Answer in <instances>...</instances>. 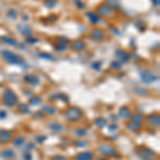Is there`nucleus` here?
I'll return each instance as SVG.
<instances>
[{
  "label": "nucleus",
  "mask_w": 160,
  "mask_h": 160,
  "mask_svg": "<svg viewBox=\"0 0 160 160\" xmlns=\"http://www.w3.org/2000/svg\"><path fill=\"white\" fill-rule=\"evenodd\" d=\"M25 81L28 82V83H31L33 84V86H35V84H39V78L35 76V75H27L26 77H25Z\"/></svg>",
  "instance_id": "15"
},
{
  "label": "nucleus",
  "mask_w": 160,
  "mask_h": 160,
  "mask_svg": "<svg viewBox=\"0 0 160 160\" xmlns=\"http://www.w3.org/2000/svg\"><path fill=\"white\" fill-rule=\"evenodd\" d=\"M131 121L134 122H138V123H141L143 121V115L141 113H134L131 115Z\"/></svg>",
  "instance_id": "23"
},
{
  "label": "nucleus",
  "mask_w": 160,
  "mask_h": 160,
  "mask_svg": "<svg viewBox=\"0 0 160 160\" xmlns=\"http://www.w3.org/2000/svg\"><path fill=\"white\" fill-rule=\"evenodd\" d=\"M14 156H15V153L13 149H11V148L3 149V151L0 153V157L3 159H12Z\"/></svg>",
  "instance_id": "9"
},
{
  "label": "nucleus",
  "mask_w": 160,
  "mask_h": 160,
  "mask_svg": "<svg viewBox=\"0 0 160 160\" xmlns=\"http://www.w3.org/2000/svg\"><path fill=\"white\" fill-rule=\"evenodd\" d=\"M7 17H10V18L12 19H15L17 17V12H15L14 10H10V11L7 12Z\"/></svg>",
  "instance_id": "29"
},
{
  "label": "nucleus",
  "mask_w": 160,
  "mask_h": 160,
  "mask_svg": "<svg viewBox=\"0 0 160 160\" xmlns=\"http://www.w3.org/2000/svg\"><path fill=\"white\" fill-rule=\"evenodd\" d=\"M52 160H68V159L65 158V157H63V156H57V157H54Z\"/></svg>",
  "instance_id": "35"
},
{
  "label": "nucleus",
  "mask_w": 160,
  "mask_h": 160,
  "mask_svg": "<svg viewBox=\"0 0 160 160\" xmlns=\"http://www.w3.org/2000/svg\"><path fill=\"white\" fill-rule=\"evenodd\" d=\"M6 116H7L6 115V112H4V111H0V117H3V119H4Z\"/></svg>",
  "instance_id": "38"
},
{
  "label": "nucleus",
  "mask_w": 160,
  "mask_h": 160,
  "mask_svg": "<svg viewBox=\"0 0 160 160\" xmlns=\"http://www.w3.org/2000/svg\"><path fill=\"white\" fill-rule=\"evenodd\" d=\"M36 139H37V141H39L40 143H43L45 140H46V137H45V136H41V137H37Z\"/></svg>",
  "instance_id": "32"
},
{
  "label": "nucleus",
  "mask_w": 160,
  "mask_h": 160,
  "mask_svg": "<svg viewBox=\"0 0 160 160\" xmlns=\"http://www.w3.org/2000/svg\"><path fill=\"white\" fill-rule=\"evenodd\" d=\"M140 77H141L142 81L145 82V83H152V82L156 81L158 79V77L155 76L154 74H152L151 72L148 71H143L140 73Z\"/></svg>",
  "instance_id": "5"
},
{
  "label": "nucleus",
  "mask_w": 160,
  "mask_h": 160,
  "mask_svg": "<svg viewBox=\"0 0 160 160\" xmlns=\"http://www.w3.org/2000/svg\"><path fill=\"white\" fill-rule=\"evenodd\" d=\"M140 126H141V123H138V122H134V121H131L130 123L127 125V127H128V128L130 129V130H132V131L138 130V129L140 128Z\"/></svg>",
  "instance_id": "22"
},
{
  "label": "nucleus",
  "mask_w": 160,
  "mask_h": 160,
  "mask_svg": "<svg viewBox=\"0 0 160 160\" xmlns=\"http://www.w3.org/2000/svg\"><path fill=\"white\" fill-rule=\"evenodd\" d=\"M107 121L104 119V117H98L97 120H95V125H96L97 127H104L105 125H106Z\"/></svg>",
  "instance_id": "24"
},
{
  "label": "nucleus",
  "mask_w": 160,
  "mask_h": 160,
  "mask_svg": "<svg viewBox=\"0 0 160 160\" xmlns=\"http://www.w3.org/2000/svg\"><path fill=\"white\" fill-rule=\"evenodd\" d=\"M93 154L91 152H82L76 156V160H92Z\"/></svg>",
  "instance_id": "11"
},
{
  "label": "nucleus",
  "mask_w": 160,
  "mask_h": 160,
  "mask_svg": "<svg viewBox=\"0 0 160 160\" xmlns=\"http://www.w3.org/2000/svg\"><path fill=\"white\" fill-rule=\"evenodd\" d=\"M65 115L67 117V120L69 121H77L81 117V110L76 108V107H71V108L67 109V111L65 112Z\"/></svg>",
  "instance_id": "3"
},
{
  "label": "nucleus",
  "mask_w": 160,
  "mask_h": 160,
  "mask_svg": "<svg viewBox=\"0 0 160 160\" xmlns=\"http://www.w3.org/2000/svg\"><path fill=\"white\" fill-rule=\"evenodd\" d=\"M0 39H1V41L3 42V43H6L7 45H11V46H16L17 47V45H18V43L16 42V40H14L13 37L3 35V36H0Z\"/></svg>",
  "instance_id": "12"
},
{
  "label": "nucleus",
  "mask_w": 160,
  "mask_h": 160,
  "mask_svg": "<svg viewBox=\"0 0 160 160\" xmlns=\"http://www.w3.org/2000/svg\"><path fill=\"white\" fill-rule=\"evenodd\" d=\"M12 132L9 130H0V142L1 143H7L11 140Z\"/></svg>",
  "instance_id": "7"
},
{
  "label": "nucleus",
  "mask_w": 160,
  "mask_h": 160,
  "mask_svg": "<svg viewBox=\"0 0 160 160\" xmlns=\"http://www.w3.org/2000/svg\"><path fill=\"white\" fill-rule=\"evenodd\" d=\"M29 104L31 105V106H33V105H39L41 104V98H40L39 96H33L30 98L29 101Z\"/></svg>",
  "instance_id": "26"
},
{
  "label": "nucleus",
  "mask_w": 160,
  "mask_h": 160,
  "mask_svg": "<svg viewBox=\"0 0 160 160\" xmlns=\"http://www.w3.org/2000/svg\"><path fill=\"white\" fill-rule=\"evenodd\" d=\"M25 142V137H17L16 139L13 140V144L15 146H21Z\"/></svg>",
  "instance_id": "25"
},
{
  "label": "nucleus",
  "mask_w": 160,
  "mask_h": 160,
  "mask_svg": "<svg viewBox=\"0 0 160 160\" xmlns=\"http://www.w3.org/2000/svg\"><path fill=\"white\" fill-rule=\"evenodd\" d=\"M75 144H76V145H79V146H84V145H86V142L77 141V142H76V143H75Z\"/></svg>",
  "instance_id": "37"
},
{
  "label": "nucleus",
  "mask_w": 160,
  "mask_h": 160,
  "mask_svg": "<svg viewBox=\"0 0 160 160\" xmlns=\"http://www.w3.org/2000/svg\"><path fill=\"white\" fill-rule=\"evenodd\" d=\"M45 6H46L47 7H49V9H51V7H56V3L57 1L56 0H45Z\"/></svg>",
  "instance_id": "27"
},
{
  "label": "nucleus",
  "mask_w": 160,
  "mask_h": 160,
  "mask_svg": "<svg viewBox=\"0 0 160 160\" xmlns=\"http://www.w3.org/2000/svg\"><path fill=\"white\" fill-rule=\"evenodd\" d=\"M147 120H148L149 124L152 125H155V126H158L159 125V116L157 115V114H151V115H148L147 117Z\"/></svg>",
  "instance_id": "20"
},
{
  "label": "nucleus",
  "mask_w": 160,
  "mask_h": 160,
  "mask_svg": "<svg viewBox=\"0 0 160 160\" xmlns=\"http://www.w3.org/2000/svg\"><path fill=\"white\" fill-rule=\"evenodd\" d=\"M155 6H159V0H153Z\"/></svg>",
  "instance_id": "39"
},
{
  "label": "nucleus",
  "mask_w": 160,
  "mask_h": 160,
  "mask_svg": "<svg viewBox=\"0 0 160 160\" xmlns=\"http://www.w3.org/2000/svg\"><path fill=\"white\" fill-rule=\"evenodd\" d=\"M87 17L90 19V21H91L92 24H97V22L99 21V17L95 13H93V12H87Z\"/></svg>",
  "instance_id": "19"
},
{
  "label": "nucleus",
  "mask_w": 160,
  "mask_h": 160,
  "mask_svg": "<svg viewBox=\"0 0 160 160\" xmlns=\"http://www.w3.org/2000/svg\"><path fill=\"white\" fill-rule=\"evenodd\" d=\"M91 37L95 41H101L104 39V32L99 29H94L91 33Z\"/></svg>",
  "instance_id": "10"
},
{
  "label": "nucleus",
  "mask_w": 160,
  "mask_h": 160,
  "mask_svg": "<svg viewBox=\"0 0 160 160\" xmlns=\"http://www.w3.org/2000/svg\"><path fill=\"white\" fill-rule=\"evenodd\" d=\"M49 128L54 132H60L63 129V126L60 123H58V122H51V123L49 124Z\"/></svg>",
  "instance_id": "16"
},
{
  "label": "nucleus",
  "mask_w": 160,
  "mask_h": 160,
  "mask_svg": "<svg viewBox=\"0 0 160 160\" xmlns=\"http://www.w3.org/2000/svg\"><path fill=\"white\" fill-rule=\"evenodd\" d=\"M131 115V112L129 108H127V107H122L121 109H120V116L123 117V119H126V117L130 116Z\"/></svg>",
  "instance_id": "18"
},
{
  "label": "nucleus",
  "mask_w": 160,
  "mask_h": 160,
  "mask_svg": "<svg viewBox=\"0 0 160 160\" xmlns=\"http://www.w3.org/2000/svg\"><path fill=\"white\" fill-rule=\"evenodd\" d=\"M75 2H76L77 7H79L80 9H83V4H82V2L80 0H75Z\"/></svg>",
  "instance_id": "33"
},
{
  "label": "nucleus",
  "mask_w": 160,
  "mask_h": 160,
  "mask_svg": "<svg viewBox=\"0 0 160 160\" xmlns=\"http://www.w3.org/2000/svg\"><path fill=\"white\" fill-rule=\"evenodd\" d=\"M42 110H43L46 114H54L57 112L56 108H54V106H49V105H45L43 108H42Z\"/></svg>",
  "instance_id": "21"
},
{
  "label": "nucleus",
  "mask_w": 160,
  "mask_h": 160,
  "mask_svg": "<svg viewBox=\"0 0 160 160\" xmlns=\"http://www.w3.org/2000/svg\"><path fill=\"white\" fill-rule=\"evenodd\" d=\"M139 155L142 160H155V153L149 148H142Z\"/></svg>",
  "instance_id": "6"
},
{
  "label": "nucleus",
  "mask_w": 160,
  "mask_h": 160,
  "mask_svg": "<svg viewBox=\"0 0 160 160\" xmlns=\"http://www.w3.org/2000/svg\"><path fill=\"white\" fill-rule=\"evenodd\" d=\"M97 12L101 15H109L111 13V7H109V4H101V6L97 9Z\"/></svg>",
  "instance_id": "13"
},
{
  "label": "nucleus",
  "mask_w": 160,
  "mask_h": 160,
  "mask_svg": "<svg viewBox=\"0 0 160 160\" xmlns=\"http://www.w3.org/2000/svg\"><path fill=\"white\" fill-rule=\"evenodd\" d=\"M17 28H18V31L21 32V34H24V35H27V36H30L32 34V30L30 28L29 26H27V25H18L17 26Z\"/></svg>",
  "instance_id": "8"
},
{
  "label": "nucleus",
  "mask_w": 160,
  "mask_h": 160,
  "mask_svg": "<svg viewBox=\"0 0 160 160\" xmlns=\"http://www.w3.org/2000/svg\"><path fill=\"white\" fill-rule=\"evenodd\" d=\"M76 134H78V136H84V134H87V129H83V128H82V129H78Z\"/></svg>",
  "instance_id": "30"
},
{
  "label": "nucleus",
  "mask_w": 160,
  "mask_h": 160,
  "mask_svg": "<svg viewBox=\"0 0 160 160\" xmlns=\"http://www.w3.org/2000/svg\"><path fill=\"white\" fill-rule=\"evenodd\" d=\"M1 54L4 58V60L10 64H17V65H21L22 67H26L27 64H25V61L22 60L21 57L17 56L16 54L10 51V50H1Z\"/></svg>",
  "instance_id": "1"
},
{
  "label": "nucleus",
  "mask_w": 160,
  "mask_h": 160,
  "mask_svg": "<svg viewBox=\"0 0 160 160\" xmlns=\"http://www.w3.org/2000/svg\"><path fill=\"white\" fill-rule=\"evenodd\" d=\"M122 63H120V62H112L111 66L114 67V68H119V67H121Z\"/></svg>",
  "instance_id": "31"
},
{
  "label": "nucleus",
  "mask_w": 160,
  "mask_h": 160,
  "mask_svg": "<svg viewBox=\"0 0 160 160\" xmlns=\"http://www.w3.org/2000/svg\"><path fill=\"white\" fill-rule=\"evenodd\" d=\"M3 102L4 105L7 107H13L17 101V98H16V95L14 94L13 91H11L10 89H6L3 91Z\"/></svg>",
  "instance_id": "2"
},
{
  "label": "nucleus",
  "mask_w": 160,
  "mask_h": 160,
  "mask_svg": "<svg viewBox=\"0 0 160 160\" xmlns=\"http://www.w3.org/2000/svg\"><path fill=\"white\" fill-rule=\"evenodd\" d=\"M98 151L105 156H115V155H117V152L114 149V147H112L109 144H102V145L99 146Z\"/></svg>",
  "instance_id": "4"
},
{
  "label": "nucleus",
  "mask_w": 160,
  "mask_h": 160,
  "mask_svg": "<svg viewBox=\"0 0 160 160\" xmlns=\"http://www.w3.org/2000/svg\"><path fill=\"white\" fill-rule=\"evenodd\" d=\"M86 46V43L83 41H75L73 44H72V48L75 49V50H82Z\"/></svg>",
  "instance_id": "17"
},
{
  "label": "nucleus",
  "mask_w": 160,
  "mask_h": 160,
  "mask_svg": "<svg viewBox=\"0 0 160 160\" xmlns=\"http://www.w3.org/2000/svg\"><path fill=\"white\" fill-rule=\"evenodd\" d=\"M18 110L21 112H22V113H29V108L27 105H19Z\"/></svg>",
  "instance_id": "28"
},
{
  "label": "nucleus",
  "mask_w": 160,
  "mask_h": 160,
  "mask_svg": "<svg viewBox=\"0 0 160 160\" xmlns=\"http://www.w3.org/2000/svg\"><path fill=\"white\" fill-rule=\"evenodd\" d=\"M115 56L121 59V62H126L129 60V54L124 50H117L115 52Z\"/></svg>",
  "instance_id": "14"
},
{
  "label": "nucleus",
  "mask_w": 160,
  "mask_h": 160,
  "mask_svg": "<svg viewBox=\"0 0 160 160\" xmlns=\"http://www.w3.org/2000/svg\"><path fill=\"white\" fill-rule=\"evenodd\" d=\"M37 41H39L37 39H31L30 36L27 39V42H28V43H35V42H37Z\"/></svg>",
  "instance_id": "34"
},
{
  "label": "nucleus",
  "mask_w": 160,
  "mask_h": 160,
  "mask_svg": "<svg viewBox=\"0 0 160 160\" xmlns=\"http://www.w3.org/2000/svg\"><path fill=\"white\" fill-rule=\"evenodd\" d=\"M47 54H40V57H41V58L51 59V57H50V56H47Z\"/></svg>",
  "instance_id": "36"
}]
</instances>
